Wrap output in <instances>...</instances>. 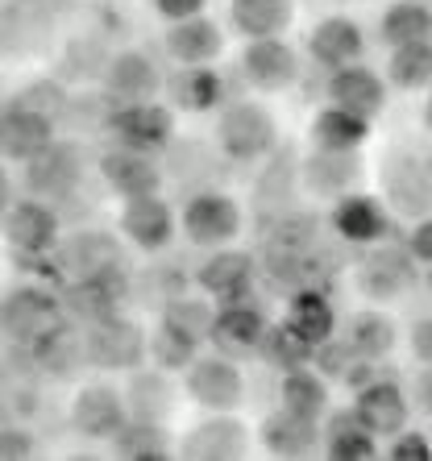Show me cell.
<instances>
[{
  "label": "cell",
  "instance_id": "obj_29",
  "mask_svg": "<svg viewBox=\"0 0 432 461\" xmlns=\"http://www.w3.org/2000/svg\"><path fill=\"white\" fill-rule=\"evenodd\" d=\"M112 453L117 457H130V461H158V457H171L175 445H171V432L162 420H141V416H130L121 424L112 437H108Z\"/></svg>",
  "mask_w": 432,
  "mask_h": 461
},
{
  "label": "cell",
  "instance_id": "obj_26",
  "mask_svg": "<svg viewBox=\"0 0 432 461\" xmlns=\"http://www.w3.org/2000/svg\"><path fill=\"white\" fill-rule=\"evenodd\" d=\"M262 445L274 457H308L320 445V420L295 416V411L279 408L262 420Z\"/></svg>",
  "mask_w": 432,
  "mask_h": 461
},
{
  "label": "cell",
  "instance_id": "obj_35",
  "mask_svg": "<svg viewBox=\"0 0 432 461\" xmlns=\"http://www.w3.org/2000/svg\"><path fill=\"white\" fill-rule=\"evenodd\" d=\"M295 22V0H233V30L241 38H274Z\"/></svg>",
  "mask_w": 432,
  "mask_h": 461
},
{
  "label": "cell",
  "instance_id": "obj_9",
  "mask_svg": "<svg viewBox=\"0 0 432 461\" xmlns=\"http://www.w3.org/2000/svg\"><path fill=\"white\" fill-rule=\"evenodd\" d=\"M0 229H4V241L13 246V254L46 258L58 246V212H54L46 200H38V195L4 208Z\"/></svg>",
  "mask_w": 432,
  "mask_h": 461
},
{
  "label": "cell",
  "instance_id": "obj_40",
  "mask_svg": "<svg viewBox=\"0 0 432 461\" xmlns=\"http://www.w3.org/2000/svg\"><path fill=\"white\" fill-rule=\"evenodd\" d=\"M432 33V13L424 0H400L382 13L378 22V38L382 46H403V42H424Z\"/></svg>",
  "mask_w": 432,
  "mask_h": 461
},
{
  "label": "cell",
  "instance_id": "obj_20",
  "mask_svg": "<svg viewBox=\"0 0 432 461\" xmlns=\"http://www.w3.org/2000/svg\"><path fill=\"white\" fill-rule=\"evenodd\" d=\"M362 50H366V38H362V25L346 13H333L324 17L312 33H308V54L324 71H337L346 63H362Z\"/></svg>",
  "mask_w": 432,
  "mask_h": 461
},
{
  "label": "cell",
  "instance_id": "obj_6",
  "mask_svg": "<svg viewBox=\"0 0 432 461\" xmlns=\"http://www.w3.org/2000/svg\"><path fill=\"white\" fill-rule=\"evenodd\" d=\"M84 183V150L76 141H58L54 138L46 150H38L33 158H25V187L38 200H67L79 192Z\"/></svg>",
  "mask_w": 432,
  "mask_h": 461
},
{
  "label": "cell",
  "instance_id": "obj_31",
  "mask_svg": "<svg viewBox=\"0 0 432 461\" xmlns=\"http://www.w3.org/2000/svg\"><path fill=\"white\" fill-rule=\"evenodd\" d=\"M370 138V117H357L349 108H320L312 117V146L316 150H362Z\"/></svg>",
  "mask_w": 432,
  "mask_h": 461
},
{
  "label": "cell",
  "instance_id": "obj_36",
  "mask_svg": "<svg viewBox=\"0 0 432 461\" xmlns=\"http://www.w3.org/2000/svg\"><path fill=\"white\" fill-rule=\"evenodd\" d=\"M279 408L308 420H324V411H328V383L316 370H308V366H295L279 383Z\"/></svg>",
  "mask_w": 432,
  "mask_h": 461
},
{
  "label": "cell",
  "instance_id": "obj_32",
  "mask_svg": "<svg viewBox=\"0 0 432 461\" xmlns=\"http://www.w3.org/2000/svg\"><path fill=\"white\" fill-rule=\"evenodd\" d=\"M287 329H292L295 337H300L303 345H320V341H328L333 337V329H337V316H333V303L324 300V291H316V287H300L292 295V308H287Z\"/></svg>",
  "mask_w": 432,
  "mask_h": 461
},
{
  "label": "cell",
  "instance_id": "obj_38",
  "mask_svg": "<svg viewBox=\"0 0 432 461\" xmlns=\"http://www.w3.org/2000/svg\"><path fill=\"white\" fill-rule=\"evenodd\" d=\"M400 333H395V321L382 316V312H357L349 316V329H346V345L354 349L357 357H370V362H382V357L395 349Z\"/></svg>",
  "mask_w": 432,
  "mask_h": 461
},
{
  "label": "cell",
  "instance_id": "obj_13",
  "mask_svg": "<svg viewBox=\"0 0 432 461\" xmlns=\"http://www.w3.org/2000/svg\"><path fill=\"white\" fill-rule=\"evenodd\" d=\"M266 316H262V308H254V303L246 300H229L225 308L212 312V329H208V341L216 345V354L225 357H249L258 354L262 337H266Z\"/></svg>",
  "mask_w": 432,
  "mask_h": 461
},
{
  "label": "cell",
  "instance_id": "obj_42",
  "mask_svg": "<svg viewBox=\"0 0 432 461\" xmlns=\"http://www.w3.org/2000/svg\"><path fill=\"white\" fill-rule=\"evenodd\" d=\"M195 349H200V341H192V337L179 333V329L166 321H158V329L146 337V357H150L158 370H187Z\"/></svg>",
  "mask_w": 432,
  "mask_h": 461
},
{
  "label": "cell",
  "instance_id": "obj_14",
  "mask_svg": "<svg viewBox=\"0 0 432 461\" xmlns=\"http://www.w3.org/2000/svg\"><path fill=\"white\" fill-rule=\"evenodd\" d=\"M254 279H258V262H254V254H246V249H229V246H216L212 254L200 262V270H195L200 291L212 295V300H220V303L246 300L249 291H254Z\"/></svg>",
  "mask_w": 432,
  "mask_h": 461
},
{
  "label": "cell",
  "instance_id": "obj_23",
  "mask_svg": "<svg viewBox=\"0 0 432 461\" xmlns=\"http://www.w3.org/2000/svg\"><path fill=\"white\" fill-rule=\"evenodd\" d=\"M328 100L337 108H349L357 117H378L387 104V84L362 63H346L328 76Z\"/></svg>",
  "mask_w": 432,
  "mask_h": 461
},
{
  "label": "cell",
  "instance_id": "obj_12",
  "mask_svg": "<svg viewBox=\"0 0 432 461\" xmlns=\"http://www.w3.org/2000/svg\"><path fill=\"white\" fill-rule=\"evenodd\" d=\"M241 76L258 92H283V87H292L300 79V54L283 42V33H274V38H246Z\"/></svg>",
  "mask_w": 432,
  "mask_h": 461
},
{
  "label": "cell",
  "instance_id": "obj_25",
  "mask_svg": "<svg viewBox=\"0 0 432 461\" xmlns=\"http://www.w3.org/2000/svg\"><path fill=\"white\" fill-rule=\"evenodd\" d=\"M130 279H71V287L63 291V312L67 321L79 324H96L104 316H112L125 295Z\"/></svg>",
  "mask_w": 432,
  "mask_h": 461
},
{
  "label": "cell",
  "instance_id": "obj_8",
  "mask_svg": "<svg viewBox=\"0 0 432 461\" xmlns=\"http://www.w3.org/2000/svg\"><path fill=\"white\" fill-rule=\"evenodd\" d=\"M184 386H187V395L208 411H233V408H241V399H246V378H241L238 362L225 354L192 357Z\"/></svg>",
  "mask_w": 432,
  "mask_h": 461
},
{
  "label": "cell",
  "instance_id": "obj_48",
  "mask_svg": "<svg viewBox=\"0 0 432 461\" xmlns=\"http://www.w3.org/2000/svg\"><path fill=\"white\" fill-rule=\"evenodd\" d=\"M411 254V262L416 267H428V258H432V225H428V216H420V225L408 233V246H403Z\"/></svg>",
  "mask_w": 432,
  "mask_h": 461
},
{
  "label": "cell",
  "instance_id": "obj_17",
  "mask_svg": "<svg viewBox=\"0 0 432 461\" xmlns=\"http://www.w3.org/2000/svg\"><path fill=\"white\" fill-rule=\"evenodd\" d=\"M125 420H130L125 395L108 383H87L71 403V424L84 440H108Z\"/></svg>",
  "mask_w": 432,
  "mask_h": 461
},
{
  "label": "cell",
  "instance_id": "obj_5",
  "mask_svg": "<svg viewBox=\"0 0 432 461\" xmlns=\"http://www.w3.org/2000/svg\"><path fill=\"white\" fill-rule=\"evenodd\" d=\"M241 233V208L233 195L216 192V187H204L184 200V237L192 246H229L233 237Z\"/></svg>",
  "mask_w": 432,
  "mask_h": 461
},
{
  "label": "cell",
  "instance_id": "obj_47",
  "mask_svg": "<svg viewBox=\"0 0 432 461\" xmlns=\"http://www.w3.org/2000/svg\"><path fill=\"white\" fill-rule=\"evenodd\" d=\"M391 461H432V445L424 432H408L400 429L395 432V440H391Z\"/></svg>",
  "mask_w": 432,
  "mask_h": 461
},
{
  "label": "cell",
  "instance_id": "obj_19",
  "mask_svg": "<svg viewBox=\"0 0 432 461\" xmlns=\"http://www.w3.org/2000/svg\"><path fill=\"white\" fill-rule=\"evenodd\" d=\"M100 179L108 183V192L121 195V200H133V195H150L162 187V171L154 154L130 150V146H112V150L100 154Z\"/></svg>",
  "mask_w": 432,
  "mask_h": 461
},
{
  "label": "cell",
  "instance_id": "obj_44",
  "mask_svg": "<svg viewBox=\"0 0 432 461\" xmlns=\"http://www.w3.org/2000/svg\"><path fill=\"white\" fill-rule=\"evenodd\" d=\"M212 303L208 300H192V295H175L162 312V321L175 324L179 333H187L192 341H208V329H212Z\"/></svg>",
  "mask_w": 432,
  "mask_h": 461
},
{
  "label": "cell",
  "instance_id": "obj_15",
  "mask_svg": "<svg viewBox=\"0 0 432 461\" xmlns=\"http://www.w3.org/2000/svg\"><path fill=\"white\" fill-rule=\"evenodd\" d=\"M354 416L370 437H395L400 429H408L411 403H408L400 383H391V378L378 375V378H370L366 386H357Z\"/></svg>",
  "mask_w": 432,
  "mask_h": 461
},
{
  "label": "cell",
  "instance_id": "obj_50",
  "mask_svg": "<svg viewBox=\"0 0 432 461\" xmlns=\"http://www.w3.org/2000/svg\"><path fill=\"white\" fill-rule=\"evenodd\" d=\"M208 0H154V9L166 17V22H179V17H195V13H204Z\"/></svg>",
  "mask_w": 432,
  "mask_h": 461
},
{
  "label": "cell",
  "instance_id": "obj_11",
  "mask_svg": "<svg viewBox=\"0 0 432 461\" xmlns=\"http://www.w3.org/2000/svg\"><path fill=\"white\" fill-rule=\"evenodd\" d=\"M58 138V121L38 113V108L13 100L9 108H0V158L4 162H25L38 150H46Z\"/></svg>",
  "mask_w": 432,
  "mask_h": 461
},
{
  "label": "cell",
  "instance_id": "obj_33",
  "mask_svg": "<svg viewBox=\"0 0 432 461\" xmlns=\"http://www.w3.org/2000/svg\"><path fill=\"white\" fill-rule=\"evenodd\" d=\"M30 354H33V362H38V370H46V375H54V378H71L79 366H84V341H79V333L63 321L58 329H50V333H42L38 341H30Z\"/></svg>",
  "mask_w": 432,
  "mask_h": 461
},
{
  "label": "cell",
  "instance_id": "obj_39",
  "mask_svg": "<svg viewBox=\"0 0 432 461\" xmlns=\"http://www.w3.org/2000/svg\"><path fill=\"white\" fill-rule=\"evenodd\" d=\"M387 195L403 212H428V167L416 162L411 154H400V158H391V171H387Z\"/></svg>",
  "mask_w": 432,
  "mask_h": 461
},
{
  "label": "cell",
  "instance_id": "obj_3",
  "mask_svg": "<svg viewBox=\"0 0 432 461\" xmlns=\"http://www.w3.org/2000/svg\"><path fill=\"white\" fill-rule=\"evenodd\" d=\"M79 341H84L87 366H100V370H138V366H146V333H141V324L125 321L121 312H112L96 324H84Z\"/></svg>",
  "mask_w": 432,
  "mask_h": 461
},
{
  "label": "cell",
  "instance_id": "obj_34",
  "mask_svg": "<svg viewBox=\"0 0 432 461\" xmlns=\"http://www.w3.org/2000/svg\"><path fill=\"white\" fill-rule=\"evenodd\" d=\"M324 416H328V411H324ZM320 445H324V453L337 461H374L378 457L374 437L357 424L354 411H333L320 432Z\"/></svg>",
  "mask_w": 432,
  "mask_h": 461
},
{
  "label": "cell",
  "instance_id": "obj_4",
  "mask_svg": "<svg viewBox=\"0 0 432 461\" xmlns=\"http://www.w3.org/2000/svg\"><path fill=\"white\" fill-rule=\"evenodd\" d=\"M50 254L58 258V267L71 279H130L121 241L112 233H100V229H79L67 241H58Z\"/></svg>",
  "mask_w": 432,
  "mask_h": 461
},
{
  "label": "cell",
  "instance_id": "obj_30",
  "mask_svg": "<svg viewBox=\"0 0 432 461\" xmlns=\"http://www.w3.org/2000/svg\"><path fill=\"white\" fill-rule=\"evenodd\" d=\"M125 395V408H130V416H141V420H162L166 424V416L175 411V383L166 370H133L130 378V391H121Z\"/></svg>",
  "mask_w": 432,
  "mask_h": 461
},
{
  "label": "cell",
  "instance_id": "obj_24",
  "mask_svg": "<svg viewBox=\"0 0 432 461\" xmlns=\"http://www.w3.org/2000/svg\"><path fill=\"white\" fill-rule=\"evenodd\" d=\"M249 445V429L241 420H233L229 411H216L212 420L195 424L184 440V453L187 457H200V461H233L241 457Z\"/></svg>",
  "mask_w": 432,
  "mask_h": 461
},
{
  "label": "cell",
  "instance_id": "obj_10",
  "mask_svg": "<svg viewBox=\"0 0 432 461\" xmlns=\"http://www.w3.org/2000/svg\"><path fill=\"white\" fill-rule=\"evenodd\" d=\"M63 321H67L63 300L46 287H17L9 300L0 303V329L25 345L38 341L50 329H58Z\"/></svg>",
  "mask_w": 432,
  "mask_h": 461
},
{
  "label": "cell",
  "instance_id": "obj_18",
  "mask_svg": "<svg viewBox=\"0 0 432 461\" xmlns=\"http://www.w3.org/2000/svg\"><path fill=\"white\" fill-rule=\"evenodd\" d=\"M100 79H104V92L117 100V104H125V100H154L162 87V71L146 50L108 54Z\"/></svg>",
  "mask_w": 432,
  "mask_h": 461
},
{
  "label": "cell",
  "instance_id": "obj_51",
  "mask_svg": "<svg viewBox=\"0 0 432 461\" xmlns=\"http://www.w3.org/2000/svg\"><path fill=\"white\" fill-rule=\"evenodd\" d=\"M9 204H13V179H9V171H4V162H0V216H4Z\"/></svg>",
  "mask_w": 432,
  "mask_h": 461
},
{
  "label": "cell",
  "instance_id": "obj_27",
  "mask_svg": "<svg viewBox=\"0 0 432 461\" xmlns=\"http://www.w3.org/2000/svg\"><path fill=\"white\" fill-rule=\"evenodd\" d=\"M333 229L346 241H354V246H374V241L387 237V212H382V204H378L374 195L341 192L333 208Z\"/></svg>",
  "mask_w": 432,
  "mask_h": 461
},
{
  "label": "cell",
  "instance_id": "obj_28",
  "mask_svg": "<svg viewBox=\"0 0 432 461\" xmlns=\"http://www.w3.org/2000/svg\"><path fill=\"white\" fill-rule=\"evenodd\" d=\"M166 92H171V104L184 113H212L216 104H225V79L208 63H192L184 71H175Z\"/></svg>",
  "mask_w": 432,
  "mask_h": 461
},
{
  "label": "cell",
  "instance_id": "obj_16",
  "mask_svg": "<svg viewBox=\"0 0 432 461\" xmlns=\"http://www.w3.org/2000/svg\"><path fill=\"white\" fill-rule=\"evenodd\" d=\"M175 229H179V221H175L171 204H166L158 192L133 195V200H125V208H121V237H130L133 246L146 249V254H158V249L171 246Z\"/></svg>",
  "mask_w": 432,
  "mask_h": 461
},
{
  "label": "cell",
  "instance_id": "obj_49",
  "mask_svg": "<svg viewBox=\"0 0 432 461\" xmlns=\"http://www.w3.org/2000/svg\"><path fill=\"white\" fill-rule=\"evenodd\" d=\"M411 354L420 357V366L432 362V321L420 316V321L411 324Z\"/></svg>",
  "mask_w": 432,
  "mask_h": 461
},
{
  "label": "cell",
  "instance_id": "obj_2",
  "mask_svg": "<svg viewBox=\"0 0 432 461\" xmlns=\"http://www.w3.org/2000/svg\"><path fill=\"white\" fill-rule=\"evenodd\" d=\"M104 133L117 146H130V150L141 154H162L175 138V113L166 104H154V100H125V104H112Z\"/></svg>",
  "mask_w": 432,
  "mask_h": 461
},
{
  "label": "cell",
  "instance_id": "obj_41",
  "mask_svg": "<svg viewBox=\"0 0 432 461\" xmlns=\"http://www.w3.org/2000/svg\"><path fill=\"white\" fill-rule=\"evenodd\" d=\"M387 79L403 92H420L432 79V46L428 38L424 42H403L391 46V63H387Z\"/></svg>",
  "mask_w": 432,
  "mask_h": 461
},
{
  "label": "cell",
  "instance_id": "obj_45",
  "mask_svg": "<svg viewBox=\"0 0 432 461\" xmlns=\"http://www.w3.org/2000/svg\"><path fill=\"white\" fill-rule=\"evenodd\" d=\"M17 100H22V104H30V108H38V113H46V117L58 121V113H63V104H67V87L58 84V79H38V84H30Z\"/></svg>",
  "mask_w": 432,
  "mask_h": 461
},
{
  "label": "cell",
  "instance_id": "obj_1",
  "mask_svg": "<svg viewBox=\"0 0 432 461\" xmlns=\"http://www.w3.org/2000/svg\"><path fill=\"white\" fill-rule=\"evenodd\" d=\"M216 141L225 158L233 162H258L274 150L279 141V125L262 104L254 100H233V104H220V117H216Z\"/></svg>",
  "mask_w": 432,
  "mask_h": 461
},
{
  "label": "cell",
  "instance_id": "obj_22",
  "mask_svg": "<svg viewBox=\"0 0 432 461\" xmlns=\"http://www.w3.org/2000/svg\"><path fill=\"white\" fill-rule=\"evenodd\" d=\"M162 46H166V54H171L179 67L212 63V59H220V50H225V33H220L216 22H208L204 13H195V17H179V22H171Z\"/></svg>",
  "mask_w": 432,
  "mask_h": 461
},
{
  "label": "cell",
  "instance_id": "obj_43",
  "mask_svg": "<svg viewBox=\"0 0 432 461\" xmlns=\"http://www.w3.org/2000/svg\"><path fill=\"white\" fill-rule=\"evenodd\" d=\"M258 354L266 357L274 370H295V366H308L312 362V345H303L300 337L287 329V324H279V329H266V337H262Z\"/></svg>",
  "mask_w": 432,
  "mask_h": 461
},
{
  "label": "cell",
  "instance_id": "obj_7",
  "mask_svg": "<svg viewBox=\"0 0 432 461\" xmlns=\"http://www.w3.org/2000/svg\"><path fill=\"white\" fill-rule=\"evenodd\" d=\"M54 38V13L46 0H9L0 9V50L9 59L46 54Z\"/></svg>",
  "mask_w": 432,
  "mask_h": 461
},
{
  "label": "cell",
  "instance_id": "obj_46",
  "mask_svg": "<svg viewBox=\"0 0 432 461\" xmlns=\"http://www.w3.org/2000/svg\"><path fill=\"white\" fill-rule=\"evenodd\" d=\"M38 453V440L25 424L9 420V424H0V461H17V457H33Z\"/></svg>",
  "mask_w": 432,
  "mask_h": 461
},
{
  "label": "cell",
  "instance_id": "obj_21",
  "mask_svg": "<svg viewBox=\"0 0 432 461\" xmlns=\"http://www.w3.org/2000/svg\"><path fill=\"white\" fill-rule=\"evenodd\" d=\"M416 262H411L408 249L400 246H378L374 254L362 262V270H357V283H362V291H366L370 300H395V295H403V291L416 283Z\"/></svg>",
  "mask_w": 432,
  "mask_h": 461
},
{
  "label": "cell",
  "instance_id": "obj_37",
  "mask_svg": "<svg viewBox=\"0 0 432 461\" xmlns=\"http://www.w3.org/2000/svg\"><path fill=\"white\" fill-rule=\"evenodd\" d=\"M357 179V158L354 150H316L312 158L303 162V183L316 195H341L349 192V183Z\"/></svg>",
  "mask_w": 432,
  "mask_h": 461
}]
</instances>
